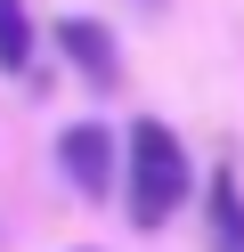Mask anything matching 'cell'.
<instances>
[{"instance_id":"6da1fadb","label":"cell","mask_w":244,"mask_h":252,"mask_svg":"<svg viewBox=\"0 0 244 252\" xmlns=\"http://www.w3.org/2000/svg\"><path fill=\"white\" fill-rule=\"evenodd\" d=\"M187 195H195V163L179 147V130L139 114L130 138H122V212H130V228H171Z\"/></svg>"},{"instance_id":"5b68a950","label":"cell","mask_w":244,"mask_h":252,"mask_svg":"<svg viewBox=\"0 0 244 252\" xmlns=\"http://www.w3.org/2000/svg\"><path fill=\"white\" fill-rule=\"evenodd\" d=\"M0 73H33V8L0 0Z\"/></svg>"},{"instance_id":"7a4b0ae2","label":"cell","mask_w":244,"mask_h":252,"mask_svg":"<svg viewBox=\"0 0 244 252\" xmlns=\"http://www.w3.org/2000/svg\"><path fill=\"white\" fill-rule=\"evenodd\" d=\"M57 171L73 179V195L106 203L114 195V130L106 122H65L57 130Z\"/></svg>"},{"instance_id":"3957f363","label":"cell","mask_w":244,"mask_h":252,"mask_svg":"<svg viewBox=\"0 0 244 252\" xmlns=\"http://www.w3.org/2000/svg\"><path fill=\"white\" fill-rule=\"evenodd\" d=\"M57 49H65V65H73L90 90H122V41H114L98 17H65L57 25Z\"/></svg>"},{"instance_id":"277c9868","label":"cell","mask_w":244,"mask_h":252,"mask_svg":"<svg viewBox=\"0 0 244 252\" xmlns=\"http://www.w3.org/2000/svg\"><path fill=\"white\" fill-rule=\"evenodd\" d=\"M204 220H211V252H244V195H236V171H211V179H204Z\"/></svg>"}]
</instances>
